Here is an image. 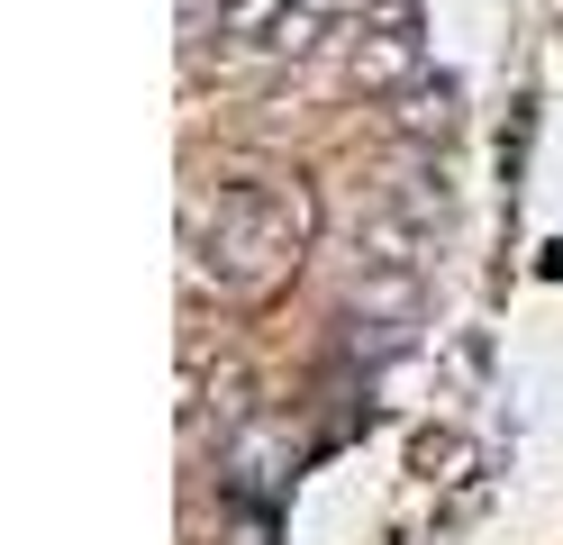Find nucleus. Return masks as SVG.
<instances>
[{"label":"nucleus","instance_id":"1","mask_svg":"<svg viewBox=\"0 0 563 545\" xmlns=\"http://www.w3.org/2000/svg\"><path fill=\"white\" fill-rule=\"evenodd\" d=\"M191 282L219 291H273L309 246V192L300 182H219V200H191Z\"/></svg>","mask_w":563,"mask_h":545},{"label":"nucleus","instance_id":"2","mask_svg":"<svg viewBox=\"0 0 563 545\" xmlns=\"http://www.w3.org/2000/svg\"><path fill=\"white\" fill-rule=\"evenodd\" d=\"M328 10L336 0H236L228 10V46L236 55H309Z\"/></svg>","mask_w":563,"mask_h":545},{"label":"nucleus","instance_id":"4","mask_svg":"<svg viewBox=\"0 0 563 545\" xmlns=\"http://www.w3.org/2000/svg\"><path fill=\"white\" fill-rule=\"evenodd\" d=\"M400 128L445 145V137H454V91H445V83H409V91H400Z\"/></svg>","mask_w":563,"mask_h":545},{"label":"nucleus","instance_id":"3","mask_svg":"<svg viewBox=\"0 0 563 545\" xmlns=\"http://www.w3.org/2000/svg\"><path fill=\"white\" fill-rule=\"evenodd\" d=\"M355 83L364 91H409L418 83V28H364L355 36Z\"/></svg>","mask_w":563,"mask_h":545},{"label":"nucleus","instance_id":"5","mask_svg":"<svg viewBox=\"0 0 563 545\" xmlns=\"http://www.w3.org/2000/svg\"><path fill=\"white\" fill-rule=\"evenodd\" d=\"M355 10H364V0H355Z\"/></svg>","mask_w":563,"mask_h":545}]
</instances>
